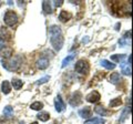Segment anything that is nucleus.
<instances>
[{
	"instance_id": "6",
	"label": "nucleus",
	"mask_w": 133,
	"mask_h": 124,
	"mask_svg": "<svg viewBox=\"0 0 133 124\" xmlns=\"http://www.w3.org/2000/svg\"><path fill=\"white\" fill-rule=\"evenodd\" d=\"M100 99H101V95H100V93L98 91H92V92H90L85 97V100L90 103H97L100 101Z\"/></svg>"
},
{
	"instance_id": "23",
	"label": "nucleus",
	"mask_w": 133,
	"mask_h": 124,
	"mask_svg": "<svg viewBox=\"0 0 133 124\" xmlns=\"http://www.w3.org/2000/svg\"><path fill=\"white\" fill-rule=\"evenodd\" d=\"M11 84H12V86H14L15 90H19L22 86L23 82L21 80H19V79H14V80L11 81Z\"/></svg>"
},
{
	"instance_id": "31",
	"label": "nucleus",
	"mask_w": 133,
	"mask_h": 124,
	"mask_svg": "<svg viewBox=\"0 0 133 124\" xmlns=\"http://www.w3.org/2000/svg\"><path fill=\"white\" fill-rule=\"evenodd\" d=\"M88 41H89V38H85V39L83 38L82 39V42H88Z\"/></svg>"
},
{
	"instance_id": "27",
	"label": "nucleus",
	"mask_w": 133,
	"mask_h": 124,
	"mask_svg": "<svg viewBox=\"0 0 133 124\" xmlns=\"http://www.w3.org/2000/svg\"><path fill=\"white\" fill-rule=\"evenodd\" d=\"M49 80H50V77H49V75H45V77L41 78V79H39L38 81H37V84H38V85H40V84H43V83H45V82L49 81Z\"/></svg>"
},
{
	"instance_id": "5",
	"label": "nucleus",
	"mask_w": 133,
	"mask_h": 124,
	"mask_svg": "<svg viewBox=\"0 0 133 124\" xmlns=\"http://www.w3.org/2000/svg\"><path fill=\"white\" fill-rule=\"evenodd\" d=\"M55 107H56V111L57 112H62L64 109H65V104H64V102L63 100H62V98L60 94H58V95L56 97L55 99Z\"/></svg>"
},
{
	"instance_id": "4",
	"label": "nucleus",
	"mask_w": 133,
	"mask_h": 124,
	"mask_svg": "<svg viewBox=\"0 0 133 124\" xmlns=\"http://www.w3.org/2000/svg\"><path fill=\"white\" fill-rule=\"evenodd\" d=\"M20 64H21L20 57H16L12 60H10V62H8V63L3 64V67H5L6 69H8V70H17V69L20 67Z\"/></svg>"
},
{
	"instance_id": "3",
	"label": "nucleus",
	"mask_w": 133,
	"mask_h": 124,
	"mask_svg": "<svg viewBox=\"0 0 133 124\" xmlns=\"http://www.w3.org/2000/svg\"><path fill=\"white\" fill-rule=\"evenodd\" d=\"M89 69H90L89 63L85 60H79L76 63V65H74V70L80 74H87L89 72Z\"/></svg>"
},
{
	"instance_id": "16",
	"label": "nucleus",
	"mask_w": 133,
	"mask_h": 124,
	"mask_svg": "<svg viewBox=\"0 0 133 124\" xmlns=\"http://www.w3.org/2000/svg\"><path fill=\"white\" fill-rule=\"evenodd\" d=\"M94 112L97 113V114H99L100 116H105V115L109 114V112H108V111L104 109V107L101 106V105L95 106V107H94Z\"/></svg>"
},
{
	"instance_id": "24",
	"label": "nucleus",
	"mask_w": 133,
	"mask_h": 124,
	"mask_svg": "<svg viewBox=\"0 0 133 124\" xmlns=\"http://www.w3.org/2000/svg\"><path fill=\"white\" fill-rule=\"evenodd\" d=\"M105 121L103 119H98V118H95V119H91V120H88V121H85L84 124H103Z\"/></svg>"
},
{
	"instance_id": "15",
	"label": "nucleus",
	"mask_w": 133,
	"mask_h": 124,
	"mask_svg": "<svg viewBox=\"0 0 133 124\" xmlns=\"http://www.w3.org/2000/svg\"><path fill=\"white\" fill-rule=\"evenodd\" d=\"M1 91H2V93H5V94H9L10 93V91H11V85L9 83V81H3L2 82V84H1Z\"/></svg>"
},
{
	"instance_id": "14",
	"label": "nucleus",
	"mask_w": 133,
	"mask_h": 124,
	"mask_svg": "<svg viewBox=\"0 0 133 124\" xmlns=\"http://www.w3.org/2000/svg\"><path fill=\"white\" fill-rule=\"evenodd\" d=\"M76 53H72V54H70V56H68L66 58H64L63 59V61H62V64H61V67L62 68H65L68 64H70V62H72L73 60H74V58H76Z\"/></svg>"
},
{
	"instance_id": "17",
	"label": "nucleus",
	"mask_w": 133,
	"mask_h": 124,
	"mask_svg": "<svg viewBox=\"0 0 133 124\" xmlns=\"http://www.w3.org/2000/svg\"><path fill=\"white\" fill-rule=\"evenodd\" d=\"M69 19H71V15L69 13V12H66V11H61L60 12V15H59V20L61 22H66Z\"/></svg>"
},
{
	"instance_id": "22",
	"label": "nucleus",
	"mask_w": 133,
	"mask_h": 124,
	"mask_svg": "<svg viewBox=\"0 0 133 124\" xmlns=\"http://www.w3.org/2000/svg\"><path fill=\"white\" fill-rule=\"evenodd\" d=\"M12 114H14V109H12L10 105H7L5 109H3V115H5L6 118H10V116H12Z\"/></svg>"
},
{
	"instance_id": "20",
	"label": "nucleus",
	"mask_w": 133,
	"mask_h": 124,
	"mask_svg": "<svg viewBox=\"0 0 133 124\" xmlns=\"http://www.w3.org/2000/svg\"><path fill=\"white\" fill-rule=\"evenodd\" d=\"M130 112H131V105H129V106H127L125 107V110L122 112V114H121V118H120V121L121 122H124L125 121V119L130 115Z\"/></svg>"
},
{
	"instance_id": "33",
	"label": "nucleus",
	"mask_w": 133,
	"mask_h": 124,
	"mask_svg": "<svg viewBox=\"0 0 133 124\" xmlns=\"http://www.w3.org/2000/svg\"><path fill=\"white\" fill-rule=\"evenodd\" d=\"M20 124H24V122H22V121H21V122H20Z\"/></svg>"
},
{
	"instance_id": "7",
	"label": "nucleus",
	"mask_w": 133,
	"mask_h": 124,
	"mask_svg": "<svg viewBox=\"0 0 133 124\" xmlns=\"http://www.w3.org/2000/svg\"><path fill=\"white\" fill-rule=\"evenodd\" d=\"M82 102V94L80 92H76V95H73L71 98V100H70V104H71L72 106H78L79 104H81Z\"/></svg>"
},
{
	"instance_id": "34",
	"label": "nucleus",
	"mask_w": 133,
	"mask_h": 124,
	"mask_svg": "<svg viewBox=\"0 0 133 124\" xmlns=\"http://www.w3.org/2000/svg\"><path fill=\"white\" fill-rule=\"evenodd\" d=\"M0 6H1V2H0Z\"/></svg>"
},
{
	"instance_id": "12",
	"label": "nucleus",
	"mask_w": 133,
	"mask_h": 124,
	"mask_svg": "<svg viewBox=\"0 0 133 124\" xmlns=\"http://www.w3.org/2000/svg\"><path fill=\"white\" fill-rule=\"evenodd\" d=\"M42 10L45 15H50L52 13V7H51V2L50 1H43L42 2Z\"/></svg>"
},
{
	"instance_id": "11",
	"label": "nucleus",
	"mask_w": 133,
	"mask_h": 124,
	"mask_svg": "<svg viewBox=\"0 0 133 124\" xmlns=\"http://www.w3.org/2000/svg\"><path fill=\"white\" fill-rule=\"evenodd\" d=\"M100 64H101L103 68L108 69V70H113L116 67L115 63H112V62L109 61V60H101V61H100Z\"/></svg>"
},
{
	"instance_id": "13",
	"label": "nucleus",
	"mask_w": 133,
	"mask_h": 124,
	"mask_svg": "<svg viewBox=\"0 0 133 124\" xmlns=\"http://www.w3.org/2000/svg\"><path fill=\"white\" fill-rule=\"evenodd\" d=\"M0 54H1L2 58H5V59H9L12 54V49L11 48H2L1 50H0Z\"/></svg>"
},
{
	"instance_id": "32",
	"label": "nucleus",
	"mask_w": 133,
	"mask_h": 124,
	"mask_svg": "<svg viewBox=\"0 0 133 124\" xmlns=\"http://www.w3.org/2000/svg\"><path fill=\"white\" fill-rule=\"evenodd\" d=\"M31 124H39V123H38V122H32Z\"/></svg>"
},
{
	"instance_id": "18",
	"label": "nucleus",
	"mask_w": 133,
	"mask_h": 124,
	"mask_svg": "<svg viewBox=\"0 0 133 124\" xmlns=\"http://www.w3.org/2000/svg\"><path fill=\"white\" fill-rule=\"evenodd\" d=\"M120 81H121V75H120V73L114 72V73L111 74V77H110V82H111V83L118 84Z\"/></svg>"
},
{
	"instance_id": "25",
	"label": "nucleus",
	"mask_w": 133,
	"mask_h": 124,
	"mask_svg": "<svg viewBox=\"0 0 133 124\" xmlns=\"http://www.w3.org/2000/svg\"><path fill=\"white\" fill-rule=\"evenodd\" d=\"M30 107H31V110L40 111V110H42V107H43V103L42 102H33L30 105Z\"/></svg>"
},
{
	"instance_id": "2",
	"label": "nucleus",
	"mask_w": 133,
	"mask_h": 124,
	"mask_svg": "<svg viewBox=\"0 0 133 124\" xmlns=\"http://www.w3.org/2000/svg\"><path fill=\"white\" fill-rule=\"evenodd\" d=\"M3 22H5L8 27H14L15 24L18 22V16L15 11L12 10H8L5 16H3Z\"/></svg>"
},
{
	"instance_id": "9",
	"label": "nucleus",
	"mask_w": 133,
	"mask_h": 124,
	"mask_svg": "<svg viewBox=\"0 0 133 124\" xmlns=\"http://www.w3.org/2000/svg\"><path fill=\"white\" fill-rule=\"evenodd\" d=\"M91 113H92V111L89 106H84V109H81L79 110V115H80L81 118L83 119H88L91 116Z\"/></svg>"
},
{
	"instance_id": "8",
	"label": "nucleus",
	"mask_w": 133,
	"mask_h": 124,
	"mask_svg": "<svg viewBox=\"0 0 133 124\" xmlns=\"http://www.w3.org/2000/svg\"><path fill=\"white\" fill-rule=\"evenodd\" d=\"M37 67H38V69H40V70L47 69L49 67V60L47 58H40V59L37 61Z\"/></svg>"
},
{
	"instance_id": "19",
	"label": "nucleus",
	"mask_w": 133,
	"mask_h": 124,
	"mask_svg": "<svg viewBox=\"0 0 133 124\" xmlns=\"http://www.w3.org/2000/svg\"><path fill=\"white\" fill-rule=\"evenodd\" d=\"M125 58H127L125 54H114V56L111 57V60L114 61V62H116V63H121V62L124 61V59H125Z\"/></svg>"
},
{
	"instance_id": "26",
	"label": "nucleus",
	"mask_w": 133,
	"mask_h": 124,
	"mask_svg": "<svg viewBox=\"0 0 133 124\" xmlns=\"http://www.w3.org/2000/svg\"><path fill=\"white\" fill-rule=\"evenodd\" d=\"M122 104V100L120 98H115L112 101H110V107H115Z\"/></svg>"
},
{
	"instance_id": "30",
	"label": "nucleus",
	"mask_w": 133,
	"mask_h": 124,
	"mask_svg": "<svg viewBox=\"0 0 133 124\" xmlns=\"http://www.w3.org/2000/svg\"><path fill=\"white\" fill-rule=\"evenodd\" d=\"M2 48H5V42H3V41L0 39V50H1Z\"/></svg>"
},
{
	"instance_id": "10",
	"label": "nucleus",
	"mask_w": 133,
	"mask_h": 124,
	"mask_svg": "<svg viewBox=\"0 0 133 124\" xmlns=\"http://www.w3.org/2000/svg\"><path fill=\"white\" fill-rule=\"evenodd\" d=\"M121 65V69H122V73L124 75H131V65H129L127 62H121L120 63Z\"/></svg>"
},
{
	"instance_id": "1",
	"label": "nucleus",
	"mask_w": 133,
	"mask_h": 124,
	"mask_svg": "<svg viewBox=\"0 0 133 124\" xmlns=\"http://www.w3.org/2000/svg\"><path fill=\"white\" fill-rule=\"evenodd\" d=\"M49 35H50V43L52 48L56 51H60L63 47V36H62L61 28L59 26H51L49 29Z\"/></svg>"
},
{
	"instance_id": "29",
	"label": "nucleus",
	"mask_w": 133,
	"mask_h": 124,
	"mask_svg": "<svg viewBox=\"0 0 133 124\" xmlns=\"http://www.w3.org/2000/svg\"><path fill=\"white\" fill-rule=\"evenodd\" d=\"M131 62H132V56H131V54H129V58H128L127 63H128L129 65H131Z\"/></svg>"
},
{
	"instance_id": "21",
	"label": "nucleus",
	"mask_w": 133,
	"mask_h": 124,
	"mask_svg": "<svg viewBox=\"0 0 133 124\" xmlns=\"http://www.w3.org/2000/svg\"><path fill=\"white\" fill-rule=\"evenodd\" d=\"M37 118H38L40 121H42V122H47L48 120L50 119V114L48 112H40L38 115H37Z\"/></svg>"
},
{
	"instance_id": "28",
	"label": "nucleus",
	"mask_w": 133,
	"mask_h": 124,
	"mask_svg": "<svg viewBox=\"0 0 133 124\" xmlns=\"http://www.w3.org/2000/svg\"><path fill=\"white\" fill-rule=\"evenodd\" d=\"M62 3H63V1H62V0H59V1H53V6L57 8V7L62 6Z\"/></svg>"
}]
</instances>
